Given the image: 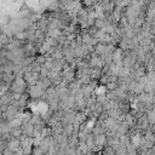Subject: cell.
<instances>
[{
  "mask_svg": "<svg viewBox=\"0 0 155 155\" xmlns=\"http://www.w3.org/2000/svg\"><path fill=\"white\" fill-rule=\"evenodd\" d=\"M25 90V81L23 79H19V78H16L12 84H11V92L12 93H19L22 94V92Z\"/></svg>",
  "mask_w": 155,
  "mask_h": 155,
  "instance_id": "1",
  "label": "cell"
}]
</instances>
